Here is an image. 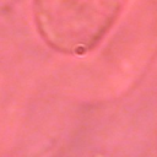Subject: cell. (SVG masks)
<instances>
[{
	"mask_svg": "<svg viewBox=\"0 0 157 157\" xmlns=\"http://www.w3.org/2000/svg\"><path fill=\"white\" fill-rule=\"evenodd\" d=\"M58 10L67 11L69 18L80 21L85 28L105 27L121 10L125 0H58Z\"/></svg>",
	"mask_w": 157,
	"mask_h": 157,
	"instance_id": "cell-1",
	"label": "cell"
}]
</instances>
